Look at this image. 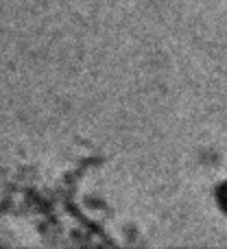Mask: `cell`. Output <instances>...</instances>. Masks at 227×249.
Masks as SVG:
<instances>
[{"label": "cell", "instance_id": "6da1fadb", "mask_svg": "<svg viewBox=\"0 0 227 249\" xmlns=\"http://www.w3.org/2000/svg\"><path fill=\"white\" fill-rule=\"evenodd\" d=\"M219 201L223 203V208L227 210V184L223 186V190H221V193H219Z\"/></svg>", "mask_w": 227, "mask_h": 249}]
</instances>
